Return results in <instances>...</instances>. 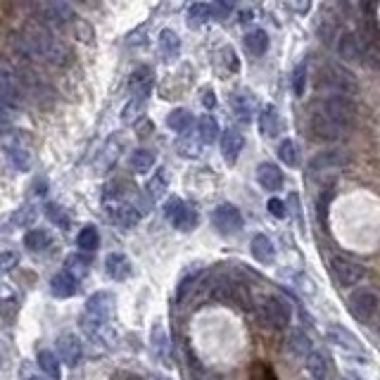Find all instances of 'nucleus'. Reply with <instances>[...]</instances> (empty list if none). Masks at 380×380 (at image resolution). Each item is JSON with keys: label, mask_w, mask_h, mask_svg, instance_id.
<instances>
[{"label": "nucleus", "mask_w": 380, "mask_h": 380, "mask_svg": "<svg viewBox=\"0 0 380 380\" xmlns=\"http://www.w3.org/2000/svg\"><path fill=\"white\" fill-rule=\"evenodd\" d=\"M14 45L19 48V52L36 62H45V65L62 67L67 62H72V48L62 41V36L57 31H52L50 26L41 22L24 24L14 36Z\"/></svg>", "instance_id": "1"}, {"label": "nucleus", "mask_w": 380, "mask_h": 380, "mask_svg": "<svg viewBox=\"0 0 380 380\" xmlns=\"http://www.w3.org/2000/svg\"><path fill=\"white\" fill-rule=\"evenodd\" d=\"M355 117V103L342 93H330L321 98L311 109V131L321 140H337L350 131Z\"/></svg>", "instance_id": "2"}, {"label": "nucleus", "mask_w": 380, "mask_h": 380, "mask_svg": "<svg viewBox=\"0 0 380 380\" xmlns=\"http://www.w3.org/2000/svg\"><path fill=\"white\" fill-rule=\"evenodd\" d=\"M257 319L271 330H285L293 319V309L281 295H264L257 302Z\"/></svg>", "instance_id": "3"}, {"label": "nucleus", "mask_w": 380, "mask_h": 380, "mask_svg": "<svg viewBox=\"0 0 380 380\" xmlns=\"http://www.w3.org/2000/svg\"><path fill=\"white\" fill-rule=\"evenodd\" d=\"M24 100H26L24 81L19 78V74L12 67L0 62V103L19 114L24 107Z\"/></svg>", "instance_id": "4"}, {"label": "nucleus", "mask_w": 380, "mask_h": 380, "mask_svg": "<svg viewBox=\"0 0 380 380\" xmlns=\"http://www.w3.org/2000/svg\"><path fill=\"white\" fill-rule=\"evenodd\" d=\"M328 271L332 276V281L342 288H352L355 283L366 278V266L357 260H350L345 255H332L328 260Z\"/></svg>", "instance_id": "5"}, {"label": "nucleus", "mask_w": 380, "mask_h": 380, "mask_svg": "<svg viewBox=\"0 0 380 380\" xmlns=\"http://www.w3.org/2000/svg\"><path fill=\"white\" fill-rule=\"evenodd\" d=\"M3 150H5L8 162L17 169V171H29L31 165H34V155H31L29 145H26L24 136L19 134V131H5Z\"/></svg>", "instance_id": "6"}, {"label": "nucleus", "mask_w": 380, "mask_h": 380, "mask_svg": "<svg viewBox=\"0 0 380 380\" xmlns=\"http://www.w3.org/2000/svg\"><path fill=\"white\" fill-rule=\"evenodd\" d=\"M319 88H326L330 93H355L357 91V78L340 65H326L319 72Z\"/></svg>", "instance_id": "7"}, {"label": "nucleus", "mask_w": 380, "mask_h": 380, "mask_svg": "<svg viewBox=\"0 0 380 380\" xmlns=\"http://www.w3.org/2000/svg\"><path fill=\"white\" fill-rule=\"evenodd\" d=\"M347 309L357 321H368L378 309V295L373 290L359 288L347 297Z\"/></svg>", "instance_id": "8"}, {"label": "nucleus", "mask_w": 380, "mask_h": 380, "mask_svg": "<svg viewBox=\"0 0 380 380\" xmlns=\"http://www.w3.org/2000/svg\"><path fill=\"white\" fill-rule=\"evenodd\" d=\"M212 224L221 235H233L242 229V214L235 204H219L212 214Z\"/></svg>", "instance_id": "9"}, {"label": "nucleus", "mask_w": 380, "mask_h": 380, "mask_svg": "<svg viewBox=\"0 0 380 380\" xmlns=\"http://www.w3.org/2000/svg\"><path fill=\"white\" fill-rule=\"evenodd\" d=\"M114 314V295L107 293V290H98L88 297L86 302V316H91L95 321H103L107 324Z\"/></svg>", "instance_id": "10"}, {"label": "nucleus", "mask_w": 380, "mask_h": 380, "mask_svg": "<svg viewBox=\"0 0 380 380\" xmlns=\"http://www.w3.org/2000/svg\"><path fill=\"white\" fill-rule=\"evenodd\" d=\"M57 347V355L62 357V361L67 363V366H78V363L83 361V347H81V340H78L74 332H62L60 337H57L55 342Z\"/></svg>", "instance_id": "11"}, {"label": "nucleus", "mask_w": 380, "mask_h": 380, "mask_svg": "<svg viewBox=\"0 0 380 380\" xmlns=\"http://www.w3.org/2000/svg\"><path fill=\"white\" fill-rule=\"evenodd\" d=\"M337 52L345 62H363L366 60V43L355 31H345L337 41Z\"/></svg>", "instance_id": "12"}, {"label": "nucleus", "mask_w": 380, "mask_h": 380, "mask_svg": "<svg viewBox=\"0 0 380 380\" xmlns=\"http://www.w3.org/2000/svg\"><path fill=\"white\" fill-rule=\"evenodd\" d=\"M152 83H155V74H152L150 67H138V70L131 74V81H129L131 98L147 100L152 93Z\"/></svg>", "instance_id": "13"}, {"label": "nucleus", "mask_w": 380, "mask_h": 380, "mask_svg": "<svg viewBox=\"0 0 380 380\" xmlns=\"http://www.w3.org/2000/svg\"><path fill=\"white\" fill-rule=\"evenodd\" d=\"M257 181L264 190L268 193H276V190L283 188V171L278 169V165H271V162H264V165L257 167Z\"/></svg>", "instance_id": "14"}, {"label": "nucleus", "mask_w": 380, "mask_h": 380, "mask_svg": "<svg viewBox=\"0 0 380 380\" xmlns=\"http://www.w3.org/2000/svg\"><path fill=\"white\" fill-rule=\"evenodd\" d=\"M212 297L216 302H224V304H231V307H242V297H245V293H242V288L233 281H221L216 288L212 290Z\"/></svg>", "instance_id": "15"}, {"label": "nucleus", "mask_w": 380, "mask_h": 380, "mask_svg": "<svg viewBox=\"0 0 380 380\" xmlns=\"http://www.w3.org/2000/svg\"><path fill=\"white\" fill-rule=\"evenodd\" d=\"M242 145H245V138H242L240 131L226 129L224 134H221V155H224V160L229 162V165H235Z\"/></svg>", "instance_id": "16"}, {"label": "nucleus", "mask_w": 380, "mask_h": 380, "mask_svg": "<svg viewBox=\"0 0 380 380\" xmlns=\"http://www.w3.org/2000/svg\"><path fill=\"white\" fill-rule=\"evenodd\" d=\"M350 162L345 150H326L321 155H316L309 165V173L321 171V169H335V167H345Z\"/></svg>", "instance_id": "17"}, {"label": "nucleus", "mask_w": 380, "mask_h": 380, "mask_svg": "<svg viewBox=\"0 0 380 380\" xmlns=\"http://www.w3.org/2000/svg\"><path fill=\"white\" fill-rule=\"evenodd\" d=\"M105 271H107V276L114 278V281H126L134 268H131L129 257L121 255V252H112V255H107V260H105Z\"/></svg>", "instance_id": "18"}, {"label": "nucleus", "mask_w": 380, "mask_h": 380, "mask_svg": "<svg viewBox=\"0 0 380 380\" xmlns=\"http://www.w3.org/2000/svg\"><path fill=\"white\" fill-rule=\"evenodd\" d=\"M81 328L88 332V337L95 342V345H112V330L107 328V324L103 321H95L91 316H83L81 319Z\"/></svg>", "instance_id": "19"}, {"label": "nucleus", "mask_w": 380, "mask_h": 380, "mask_svg": "<svg viewBox=\"0 0 380 380\" xmlns=\"http://www.w3.org/2000/svg\"><path fill=\"white\" fill-rule=\"evenodd\" d=\"M278 131H281V114L273 105H266L260 112V134L264 138H276Z\"/></svg>", "instance_id": "20"}, {"label": "nucleus", "mask_w": 380, "mask_h": 380, "mask_svg": "<svg viewBox=\"0 0 380 380\" xmlns=\"http://www.w3.org/2000/svg\"><path fill=\"white\" fill-rule=\"evenodd\" d=\"M169 221H171L173 229H176V231H183V233H190V231L198 229V224H200V214L195 212L193 207H188V204L183 202L181 207L176 209V214H173Z\"/></svg>", "instance_id": "21"}, {"label": "nucleus", "mask_w": 380, "mask_h": 380, "mask_svg": "<svg viewBox=\"0 0 380 380\" xmlns=\"http://www.w3.org/2000/svg\"><path fill=\"white\" fill-rule=\"evenodd\" d=\"M250 252L252 257H255L260 264H271L273 260H276V247H273V242L268 240L266 235H255L250 242Z\"/></svg>", "instance_id": "22"}, {"label": "nucleus", "mask_w": 380, "mask_h": 380, "mask_svg": "<svg viewBox=\"0 0 380 380\" xmlns=\"http://www.w3.org/2000/svg\"><path fill=\"white\" fill-rule=\"evenodd\" d=\"M50 290H52V295H55V297H60V299L72 297V295L76 293V278H74L72 273L65 268V271H60V273H55V276H52Z\"/></svg>", "instance_id": "23"}, {"label": "nucleus", "mask_w": 380, "mask_h": 380, "mask_svg": "<svg viewBox=\"0 0 380 380\" xmlns=\"http://www.w3.org/2000/svg\"><path fill=\"white\" fill-rule=\"evenodd\" d=\"M311 352V342L302 330H293L285 340V355L290 357H307Z\"/></svg>", "instance_id": "24"}, {"label": "nucleus", "mask_w": 380, "mask_h": 380, "mask_svg": "<svg viewBox=\"0 0 380 380\" xmlns=\"http://www.w3.org/2000/svg\"><path fill=\"white\" fill-rule=\"evenodd\" d=\"M186 19H188V26L190 29H200L212 19V5L209 3H193L186 12Z\"/></svg>", "instance_id": "25"}, {"label": "nucleus", "mask_w": 380, "mask_h": 380, "mask_svg": "<svg viewBox=\"0 0 380 380\" xmlns=\"http://www.w3.org/2000/svg\"><path fill=\"white\" fill-rule=\"evenodd\" d=\"M245 48L250 55L262 57L264 52L268 50V34L264 29H252L250 34L245 36Z\"/></svg>", "instance_id": "26"}, {"label": "nucleus", "mask_w": 380, "mask_h": 380, "mask_svg": "<svg viewBox=\"0 0 380 380\" xmlns=\"http://www.w3.org/2000/svg\"><path fill=\"white\" fill-rule=\"evenodd\" d=\"M167 126L171 131H176V134H186L190 126H193V114H190L188 109H183V107L171 109L169 117H167Z\"/></svg>", "instance_id": "27"}, {"label": "nucleus", "mask_w": 380, "mask_h": 380, "mask_svg": "<svg viewBox=\"0 0 380 380\" xmlns=\"http://www.w3.org/2000/svg\"><path fill=\"white\" fill-rule=\"evenodd\" d=\"M231 107H233V112H235V117L240 119V121H252V98L247 93H235L233 98H231Z\"/></svg>", "instance_id": "28"}, {"label": "nucleus", "mask_w": 380, "mask_h": 380, "mask_svg": "<svg viewBox=\"0 0 380 380\" xmlns=\"http://www.w3.org/2000/svg\"><path fill=\"white\" fill-rule=\"evenodd\" d=\"M39 366H41V371L45 373L48 378H52V380H60V359H57L55 352H39Z\"/></svg>", "instance_id": "29"}, {"label": "nucleus", "mask_w": 380, "mask_h": 380, "mask_svg": "<svg viewBox=\"0 0 380 380\" xmlns=\"http://www.w3.org/2000/svg\"><path fill=\"white\" fill-rule=\"evenodd\" d=\"M160 50L165 57H178L181 52V39L176 36V31L171 29H165L160 34Z\"/></svg>", "instance_id": "30"}, {"label": "nucleus", "mask_w": 380, "mask_h": 380, "mask_svg": "<svg viewBox=\"0 0 380 380\" xmlns=\"http://www.w3.org/2000/svg\"><path fill=\"white\" fill-rule=\"evenodd\" d=\"M198 138L202 145H209L219 138V124H216L214 117H202L198 121Z\"/></svg>", "instance_id": "31"}, {"label": "nucleus", "mask_w": 380, "mask_h": 380, "mask_svg": "<svg viewBox=\"0 0 380 380\" xmlns=\"http://www.w3.org/2000/svg\"><path fill=\"white\" fill-rule=\"evenodd\" d=\"M76 245L81 252H95L100 245V235L98 231H95V226H83L81 231H78L76 235Z\"/></svg>", "instance_id": "32"}, {"label": "nucleus", "mask_w": 380, "mask_h": 380, "mask_svg": "<svg viewBox=\"0 0 380 380\" xmlns=\"http://www.w3.org/2000/svg\"><path fill=\"white\" fill-rule=\"evenodd\" d=\"M167 188H169L167 169H157V173L150 178V183H147V195H150L152 200H162L167 193Z\"/></svg>", "instance_id": "33"}, {"label": "nucleus", "mask_w": 380, "mask_h": 380, "mask_svg": "<svg viewBox=\"0 0 380 380\" xmlns=\"http://www.w3.org/2000/svg\"><path fill=\"white\" fill-rule=\"evenodd\" d=\"M48 245H50V233H48V231L34 229L24 235V247L31 252H43Z\"/></svg>", "instance_id": "34"}, {"label": "nucleus", "mask_w": 380, "mask_h": 380, "mask_svg": "<svg viewBox=\"0 0 380 380\" xmlns=\"http://www.w3.org/2000/svg\"><path fill=\"white\" fill-rule=\"evenodd\" d=\"M129 165L136 173H147L152 167H155V155H152L150 150H142L140 147V150H136L134 155H131Z\"/></svg>", "instance_id": "35"}, {"label": "nucleus", "mask_w": 380, "mask_h": 380, "mask_svg": "<svg viewBox=\"0 0 380 380\" xmlns=\"http://www.w3.org/2000/svg\"><path fill=\"white\" fill-rule=\"evenodd\" d=\"M307 368L309 373L314 376L316 380H328V361L324 359V355H319V352H309V359H307Z\"/></svg>", "instance_id": "36"}, {"label": "nucleus", "mask_w": 380, "mask_h": 380, "mask_svg": "<svg viewBox=\"0 0 380 380\" xmlns=\"http://www.w3.org/2000/svg\"><path fill=\"white\" fill-rule=\"evenodd\" d=\"M278 157L285 167H297L299 165V147L295 140L285 138L281 145H278Z\"/></svg>", "instance_id": "37"}, {"label": "nucleus", "mask_w": 380, "mask_h": 380, "mask_svg": "<svg viewBox=\"0 0 380 380\" xmlns=\"http://www.w3.org/2000/svg\"><path fill=\"white\" fill-rule=\"evenodd\" d=\"M91 268V257L88 255H70L67 257V271L72 273L74 278H83Z\"/></svg>", "instance_id": "38"}, {"label": "nucleus", "mask_w": 380, "mask_h": 380, "mask_svg": "<svg viewBox=\"0 0 380 380\" xmlns=\"http://www.w3.org/2000/svg\"><path fill=\"white\" fill-rule=\"evenodd\" d=\"M330 340L332 342H337V345H342V347H347V350H352V352H363L361 350V345L355 340V335H350V330H345L342 326H335V328H330Z\"/></svg>", "instance_id": "39"}, {"label": "nucleus", "mask_w": 380, "mask_h": 380, "mask_svg": "<svg viewBox=\"0 0 380 380\" xmlns=\"http://www.w3.org/2000/svg\"><path fill=\"white\" fill-rule=\"evenodd\" d=\"M250 380H281L278 378V373L273 371L271 363L266 361H255L250 366Z\"/></svg>", "instance_id": "40"}, {"label": "nucleus", "mask_w": 380, "mask_h": 380, "mask_svg": "<svg viewBox=\"0 0 380 380\" xmlns=\"http://www.w3.org/2000/svg\"><path fill=\"white\" fill-rule=\"evenodd\" d=\"M45 214H48V219L57 226V229H65V231L70 229V216H67V212L60 207V204H55V202L45 204Z\"/></svg>", "instance_id": "41"}, {"label": "nucleus", "mask_w": 380, "mask_h": 380, "mask_svg": "<svg viewBox=\"0 0 380 380\" xmlns=\"http://www.w3.org/2000/svg\"><path fill=\"white\" fill-rule=\"evenodd\" d=\"M145 103H147V100H140V98H131L129 100V105L124 107V114H121L126 124H134V121L140 117L142 109H145Z\"/></svg>", "instance_id": "42"}, {"label": "nucleus", "mask_w": 380, "mask_h": 380, "mask_svg": "<svg viewBox=\"0 0 380 380\" xmlns=\"http://www.w3.org/2000/svg\"><path fill=\"white\" fill-rule=\"evenodd\" d=\"M304 86H307V62H299L297 70H295V74H293L295 95H304Z\"/></svg>", "instance_id": "43"}, {"label": "nucleus", "mask_w": 380, "mask_h": 380, "mask_svg": "<svg viewBox=\"0 0 380 380\" xmlns=\"http://www.w3.org/2000/svg\"><path fill=\"white\" fill-rule=\"evenodd\" d=\"M332 195H335V188H326L324 193L316 198V209H319V216H321V221H326V216H328V207H330V200H332Z\"/></svg>", "instance_id": "44"}, {"label": "nucleus", "mask_w": 380, "mask_h": 380, "mask_svg": "<svg viewBox=\"0 0 380 380\" xmlns=\"http://www.w3.org/2000/svg\"><path fill=\"white\" fill-rule=\"evenodd\" d=\"M17 264H19L17 252H12V250L0 252V271H12V268L17 266Z\"/></svg>", "instance_id": "45"}, {"label": "nucleus", "mask_w": 380, "mask_h": 380, "mask_svg": "<svg viewBox=\"0 0 380 380\" xmlns=\"http://www.w3.org/2000/svg\"><path fill=\"white\" fill-rule=\"evenodd\" d=\"M231 10H233L231 0H214V3H212V17L224 19V17H229Z\"/></svg>", "instance_id": "46"}, {"label": "nucleus", "mask_w": 380, "mask_h": 380, "mask_svg": "<svg viewBox=\"0 0 380 380\" xmlns=\"http://www.w3.org/2000/svg\"><path fill=\"white\" fill-rule=\"evenodd\" d=\"M266 207H268V214L276 216V219H283V216L288 214V207H285V202H283V200H278V198H271V200H268Z\"/></svg>", "instance_id": "47"}, {"label": "nucleus", "mask_w": 380, "mask_h": 380, "mask_svg": "<svg viewBox=\"0 0 380 380\" xmlns=\"http://www.w3.org/2000/svg\"><path fill=\"white\" fill-rule=\"evenodd\" d=\"M181 204H183L181 198H171V200H169V202L165 204V216H167V219H171V216L176 214V209L181 207Z\"/></svg>", "instance_id": "48"}, {"label": "nucleus", "mask_w": 380, "mask_h": 380, "mask_svg": "<svg viewBox=\"0 0 380 380\" xmlns=\"http://www.w3.org/2000/svg\"><path fill=\"white\" fill-rule=\"evenodd\" d=\"M193 283H195V276H186V278H183V281H181V283H178V290H176V297H178V299H183V297H186L188 288H190V285H193Z\"/></svg>", "instance_id": "49"}, {"label": "nucleus", "mask_w": 380, "mask_h": 380, "mask_svg": "<svg viewBox=\"0 0 380 380\" xmlns=\"http://www.w3.org/2000/svg\"><path fill=\"white\" fill-rule=\"evenodd\" d=\"M290 5H293L295 12L307 14V12H309V8H311V0H290Z\"/></svg>", "instance_id": "50"}, {"label": "nucleus", "mask_w": 380, "mask_h": 380, "mask_svg": "<svg viewBox=\"0 0 380 380\" xmlns=\"http://www.w3.org/2000/svg\"><path fill=\"white\" fill-rule=\"evenodd\" d=\"M202 103H204V107L212 109L214 105H216V95H214V91H204V95H202Z\"/></svg>", "instance_id": "51"}, {"label": "nucleus", "mask_w": 380, "mask_h": 380, "mask_svg": "<svg viewBox=\"0 0 380 380\" xmlns=\"http://www.w3.org/2000/svg\"><path fill=\"white\" fill-rule=\"evenodd\" d=\"M193 380H219L216 376H209V373H195Z\"/></svg>", "instance_id": "52"}, {"label": "nucleus", "mask_w": 380, "mask_h": 380, "mask_svg": "<svg viewBox=\"0 0 380 380\" xmlns=\"http://www.w3.org/2000/svg\"><path fill=\"white\" fill-rule=\"evenodd\" d=\"M72 3H78V5H86V8H93L95 0H72Z\"/></svg>", "instance_id": "53"}, {"label": "nucleus", "mask_w": 380, "mask_h": 380, "mask_svg": "<svg viewBox=\"0 0 380 380\" xmlns=\"http://www.w3.org/2000/svg\"><path fill=\"white\" fill-rule=\"evenodd\" d=\"M29 380H45L43 376H34V378H29Z\"/></svg>", "instance_id": "54"}, {"label": "nucleus", "mask_w": 380, "mask_h": 380, "mask_svg": "<svg viewBox=\"0 0 380 380\" xmlns=\"http://www.w3.org/2000/svg\"><path fill=\"white\" fill-rule=\"evenodd\" d=\"M345 380H359V378H357V376H347Z\"/></svg>", "instance_id": "55"}]
</instances>
